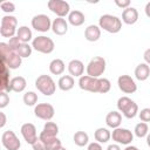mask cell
<instances>
[{
    "instance_id": "cell-48",
    "label": "cell",
    "mask_w": 150,
    "mask_h": 150,
    "mask_svg": "<svg viewBox=\"0 0 150 150\" xmlns=\"http://www.w3.org/2000/svg\"><path fill=\"white\" fill-rule=\"evenodd\" d=\"M124 150H139V149H137L136 146H132V145H128Z\"/></svg>"
},
{
    "instance_id": "cell-16",
    "label": "cell",
    "mask_w": 150,
    "mask_h": 150,
    "mask_svg": "<svg viewBox=\"0 0 150 150\" xmlns=\"http://www.w3.org/2000/svg\"><path fill=\"white\" fill-rule=\"evenodd\" d=\"M122 20L127 25H134L138 20V12L135 7H127L122 12Z\"/></svg>"
},
{
    "instance_id": "cell-47",
    "label": "cell",
    "mask_w": 150,
    "mask_h": 150,
    "mask_svg": "<svg viewBox=\"0 0 150 150\" xmlns=\"http://www.w3.org/2000/svg\"><path fill=\"white\" fill-rule=\"evenodd\" d=\"M149 54H150V49H146V52H145V55H144V59H145V61H146V64L150 62V57H149Z\"/></svg>"
},
{
    "instance_id": "cell-7",
    "label": "cell",
    "mask_w": 150,
    "mask_h": 150,
    "mask_svg": "<svg viewBox=\"0 0 150 150\" xmlns=\"http://www.w3.org/2000/svg\"><path fill=\"white\" fill-rule=\"evenodd\" d=\"M48 8L55 13L59 18H63L67 14H69V4L63 1V0H49L48 1Z\"/></svg>"
},
{
    "instance_id": "cell-32",
    "label": "cell",
    "mask_w": 150,
    "mask_h": 150,
    "mask_svg": "<svg viewBox=\"0 0 150 150\" xmlns=\"http://www.w3.org/2000/svg\"><path fill=\"white\" fill-rule=\"evenodd\" d=\"M148 130H149L148 124L144 123V122H141V123L136 124V127H135V135L137 137H139V138L141 137H144V136L148 135Z\"/></svg>"
},
{
    "instance_id": "cell-29",
    "label": "cell",
    "mask_w": 150,
    "mask_h": 150,
    "mask_svg": "<svg viewBox=\"0 0 150 150\" xmlns=\"http://www.w3.org/2000/svg\"><path fill=\"white\" fill-rule=\"evenodd\" d=\"M89 142V136L84 131H77L74 134V143L79 146H84Z\"/></svg>"
},
{
    "instance_id": "cell-21",
    "label": "cell",
    "mask_w": 150,
    "mask_h": 150,
    "mask_svg": "<svg viewBox=\"0 0 150 150\" xmlns=\"http://www.w3.org/2000/svg\"><path fill=\"white\" fill-rule=\"evenodd\" d=\"M121 122H122V116H121V114L118 111H110L105 116V123L110 128H114V129L118 128Z\"/></svg>"
},
{
    "instance_id": "cell-6",
    "label": "cell",
    "mask_w": 150,
    "mask_h": 150,
    "mask_svg": "<svg viewBox=\"0 0 150 150\" xmlns=\"http://www.w3.org/2000/svg\"><path fill=\"white\" fill-rule=\"evenodd\" d=\"M32 47L40 52V53H43V54H49L54 50V41L50 39V38H47V36H43V35H40V36H36L34 40H33V43H32Z\"/></svg>"
},
{
    "instance_id": "cell-38",
    "label": "cell",
    "mask_w": 150,
    "mask_h": 150,
    "mask_svg": "<svg viewBox=\"0 0 150 150\" xmlns=\"http://www.w3.org/2000/svg\"><path fill=\"white\" fill-rule=\"evenodd\" d=\"M9 103V96L6 91H0V109L6 108Z\"/></svg>"
},
{
    "instance_id": "cell-41",
    "label": "cell",
    "mask_w": 150,
    "mask_h": 150,
    "mask_svg": "<svg viewBox=\"0 0 150 150\" xmlns=\"http://www.w3.org/2000/svg\"><path fill=\"white\" fill-rule=\"evenodd\" d=\"M32 146H33V149H34V150H47V149H46V146H45V144H43L39 138H38V139L32 144Z\"/></svg>"
},
{
    "instance_id": "cell-17",
    "label": "cell",
    "mask_w": 150,
    "mask_h": 150,
    "mask_svg": "<svg viewBox=\"0 0 150 150\" xmlns=\"http://www.w3.org/2000/svg\"><path fill=\"white\" fill-rule=\"evenodd\" d=\"M27 86V82H26V79L22 77V76H15L13 77L9 83H8V88H9V91H15V93H20Z\"/></svg>"
},
{
    "instance_id": "cell-30",
    "label": "cell",
    "mask_w": 150,
    "mask_h": 150,
    "mask_svg": "<svg viewBox=\"0 0 150 150\" xmlns=\"http://www.w3.org/2000/svg\"><path fill=\"white\" fill-rule=\"evenodd\" d=\"M21 59L22 57H28L32 54V47L28 43H20V46L18 47L16 52H15Z\"/></svg>"
},
{
    "instance_id": "cell-45",
    "label": "cell",
    "mask_w": 150,
    "mask_h": 150,
    "mask_svg": "<svg viewBox=\"0 0 150 150\" xmlns=\"http://www.w3.org/2000/svg\"><path fill=\"white\" fill-rule=\"evenodd\" d=\"M7 69H6V66H5V62L2 60H0V74H4L6 73Z\"/></svg>"
},
{
    "instance_id": "cell-10",
    "label": "cell",
    "mask_w": 150,
    "mask_h": 150,
    "mask_svg": "<svg viewBox=\"0 0 150 150\" xmlns=\"http://www.w3.org/2000/svg\"><path fill=\"white\" fill-rule=\"evenodd\" d=\"M2 144L7 150H19L21 143L19 141V138L16 137V135L14 134V131L12 130H7L2 134L1 137Z\"/></svg>"
},
{
    "instance_id": "cell-20",
    "label": "cell",
    "mask_w": 150,
    "mask_h": 150,
    "mask_svg": "<svg viewBox=\"0 0 150 150\" xmlns=\"http://www.w3.org/2000/svg\"><path fill=\"white\" fill-rule=\"evenodd\" d=\"M100 36H101V29L96 25H90L84 30V38L90 42L97 41L100 39Z\"/></svg>"
},
{
    "instance_id": "cell-44",
    "label": "cell",
    "mask_w": 150,
    "mask_h": 150,
    "mask_svg": "<svg viewBox=\"0 0 150 150\" xmlns=\"http://www.w3.org/2000/svg\"><path fill=\"white\" fill-rule=\"evenodd\" d=\"M6 121H7L6 115H5L4 112H1V111H0V128H4V127H5Z\"/></svg>"
},
{
    "instance_id": "cell-51",
    "label": "cell",
    "mask_w": 150,
    "mask_h": 150,
    "mask_svg": "<svg viewBox=\"0 0 150 150\" xmlns=\"http://www.w3.org/2000/svg\"><path fill=\"white\" fill-rule=\"evenodd\" d=\"M1 4H2V2H1V1H0V5H1Z\"/></svg>"
},
{
    "instance_id": "cell-43",
    "label": "cell",
    "mask_w": 150,
    "mask_h": 150,
    "mask_svg": "<svg viewBox=\"0 0 150 150\" xmlns=\"http://www.w3.org/2000/svg\"><path fill=\"white\" fill-rule=\"evenodd\" d=\"M88 150H103V149H102V146H101L100 143L95 142V143H90L88 145Z\"/></svg>"
},
{
    "instance_id": "cell-18",
    "label": "cell",
    "mask_w": 150,
    "mask_h": 150,
    "mask_svg": "<svg viewBox=\"0 0 150 150\" xmlns=\"http://www.w3.org/2000/svg\"><path fill=\"white\" fill-rule=\"evenodd\" d=\"M52 28L56 35H63L68 30V23L63 18H56L52 23Z\"/></svg>"
},
{
    "instance_id": "cell-33",
    "label": "cell",
    "mask_w": 150,
    "mask_h": 150,
    "mask_svg": "<svg viewBox=\"0 0 150 150\" xmlns=\"http://www.w3.org/2000/svg\"><path fill=\"white\" fill-rule=\"evenodd\" d=\"M23 102L26 105H35V103L38 102V95L34 93V91H27L25 95H23Z\"/></svg>"
},
{
    "instance_id": "cell-46",
    "label": "cell",
    "mask_w": 150,
    "mask_h": 150,
    "mask_svg": "<svg viewBox=\"0 0 150 150\" xmlns=\"http://www.w3.org/2000/svg\"><path fill=\"white\" fill-rule=\"evenodd\" d=\"M107 150H121V148H120L117 144H110Z\"/></svg>"
},
{
    "instance_id": "cell-22",
    "label": "cell",
    "mask_w": 150,
    "mask_h": 150,
    "mask_svg": "<svg viewBox=\"0 0 150 150\" xmlns=\"http://www.w3.org/2000/svg\"><path fill=\"white\" fill-rule=\"evenodd\" d=\"M68 21L73 26H81L86 21V18H84V14L82 12H80V11H71L68 14Z\"/></svg>"
},
{
    "instance_id": "cell-19",
    "label": "cell",
    "mask_w": 150,
    "mask_h": 150,
    "mask_svg": "<svg viewBox=\"0 0 150 150\" xmlns=\"http://www.w3.org/2000/svg\"><path fill=\"white\" fill-rule=\"evenodd\" d=\"M84 70V66L80 60H71L68 63V71L70 74V76H81L83 74Z\"/></svg>"
},
{
    "instance_id": "cell-24",
    "label": "cell",
    "mask_w": 150,
    "mask_h": 150,
    "mask_svg": "<svg viewBox=\"0 0 150 150\" xmlns=\"http://www.w3.org/2000/svg\"><path fill=\"white\" fill-rule=\"evenodd\" d=\"M150 75V68L146 63H139L135 69V76L139 81H145Z\"/></svg>"
},
{
    "instance_id": "cell-1",
    "label": "cell",
    "mask_w": 150,
    "mask_h": 150,
    "mask_svg": "<svg viewBox=\"0 0 150 150\" xmlns=\"http://www.w3.org/2000/svg\"><path fill=\"white\" fill-rule=\"evenodd\" d=\"M98 23H100V27L107 30L108 33H118L122 28L121 20L117 16L110 15V14L102 15L98 20Z\"/></svg>"
},
{
    "instance_id": "cell-40",
    "label": "cell",
    "mask_w": 150,
    "mask_h": 150,
    "mask_svg": "<svg viewBox=\"0 0 150 150\" xmlns=\"http://www.w3.org/2000/svg\"><path fill=\"white\" fill-rule=\"evenodd\" d=\"M139 118H141V121H143L144 123L149 122V121H150V109H149V108L142 109L141 112H139Z\"/></svg>"
},
{
    "instance_id": "cell-8",
    "label": "cell",
    "mask_w": 150,
    "mask_h": 150,
    "mask_svg": "<svg viewBox=\"0 0 150 150\" xmlns=\"http://www.w3.org/2000/svg\"><path fill=\"white\" fill-rule=\"evenodd\" d=\"M54 107L49 103H39L38 105H35L34 108V114L36 117L45 120V121H49L53 118L54 116Z\"/></svg>"
},
{
    "instance_id": "cell-3",
    "label": "cell",
    "mask_w": 150,
    "mask_h": 150,
    "mask_svg": "<svg viewBox=\"0 0 150 150\" xmlns=\"http://www.w3.org/2000/svg\"><path fill=\"white\" fill-rule=\"evenodd\" d=\"M35 87L38 88V90L40 93H42L46 96L53 95L56 89L55 82L53 81V79L49 75H40L35 80Z\"/></svg>"
},
{
    "instance_id": "cell-5",
    "label": "cell",
    "mask_w": 150,
    "mask_h": 150,
    "mask_svg": "<svg viewBox=\"0 0 150 150\" xmlns=\"http://www.w3.org/2000/svg\"><path fill=\"white\" fill-rule=\"evenodd\" d=\"M16 25L18 20L16 18L12 15H6L1 19V26H0V35L4 38H13L16 32Z\"/></svg>"
},
{
    "instance_id": "cell-12",
    "label": "cell",
    "mask_w": 150,
    "mask_h": 150,
    "mask_svg": "<svg viewBox=\"0 0 150 150\" xmlns=\"http://www.w3.org/2000/svg\"><path fill=\"white\" fill-rule=\"evenodd\" d=\"M117 84H118V88L125 94H132L137 90V86L135 81L129 75H121L117 80Z\"/></svg>"
},
{
    "instance_id": "cell-13",
    "label": "cell",
    "mask_w": 150,
    "mask_h": 150,
    "mask_svg": "<svg viewBox=\"0 0 150 150\" xmlns=\"http://www.w3.org/2000/svg\"><path fill=\"white\" fill-rule=\"evenodd\" d=\"M79 86H80V88L82 90H87V91H91V93H97L98 81L95 77H90L88 75H83V76H80Z\"/></svg>"
},
{
    "instance_id": "cell-26",
    "label": "cell",
    "mask_w": 150,
    "mask_h": 150,
    "mask_svg": "<svg viewBox=\"0 0 150 150\" xmlns=\"http://www.w3.org/2000/svg\"><path fill=\"white\" fill-rule=\"evenodd\" d=\"M74 83H75L74 77H71L70 75H63V76H61L60 80H59V82H57L59 88L61 90H63V91L70 90L74 87Z\"/></svg>"
},
{
    "instance_id": "cell-49",
    "label": "cell",
    "mask_w": 150,
    "mask_h": 150,
    "mask_svg": "<svg viewBox=\"0 0 150 150\" xmlns=\"http://www.w3.org/2000/svg\"><path fill=\"white\" fill-rule=\"evenodd\" d=\"M149 9H150V2H148L146 7H145V12H146V15H148V16H150V14H149Z\"/></svg>"
},
{
    "instance_id": "cell-39",
    "label": "cell",
    "mask_w": 150,
    "mask_h": 150,
    "mask_svg": "<svg viewBox=\"0 0 150 150\" xmlns=\"http://www.w3.org/2000/svg\"><path fill=\"white\" fill-rule=\"evenodd\" d=\"M1 9L6 13H12V12L15 11V5L11 1H5V2L1 4Z\"/></svg>"
},
{
    "instance_id": "cell-15",
    "label": "cell",
    "mask_w": 150,
    "mask_h": 150,
    "mask_svg": "<svg viewBox=\"0 0 150 150\" xmlns=\"http://www.w3.org/2000/svg\"><path fill=\"white\" fill-rule=\"evenodd\" d=\"M39 139L45 144L47 150H54L55 148L61 145V141L59 138H56V136H50V135H48L43 131H41V134L39 136Z\"/></svg>"
},
{
    "instance_id": "cell-37",
    "label": "cell",
    "mask_w": 150,
    "mask_h": 150,
    "mask_svg": "<svg viewBox=\"0 0 150 150\" xmlns=\"http://www.w3.org/2000/svg\"><path fill=\"white\" fill-rule=\"evenodd\" d=\"M20 40L16 38V36H13V38H11L9 39V41H8V47H9V49H11V52H16V49H18V47L20 46Z\"/></svg>"
},
{
    "instance_id": "cell-36",
    "label": "cell",
    "mask_w": 150,
    "mask_h": 150,
    "mask_svg": "<svg viewBox=\"0 0 150 150\" xmlns=\"http://www.w3.org/2000/svg\"><path fill=\"white\" fill-rule=\"evenodd\" d=\"M8 71L4 73V74H0V91H2L4 89L6 91H9V88H8Z\"/></svg>"
},
{
    "instance_id": "cell-31",
    "label": "cell",
    "mask_w": 150,
    "mask_h": 150,
    "mask_svg": "<svg viewBox=\"0 0 150 150\" xmlns=\"http://www.w3.org/2000/svg\"><path fill=\"white\" fill-rule=\"evenodd\" d=\"M98 81V89H97V93H101V94H105L110 90V81L108 79H97Z\"/></svg>"
},
{
    "instance_id": "cell-11",
    "label": "cell",
    "mask_w": 150,
    "mask_h": 150,
    "mask_svg": "<svg viewBox=\"0 0 150 150\" xmlns=\"http://www.w3.org/2000/svg\"><path fill=\"white\" fill-rule=\"evenodd\" d=\"M52 26L50 19L46 14H38L32 19V27L38 32H47Z\"/></svg>"
},
{
    "instance_id": "cell-2",
    "label": "cell",
    "mask_w": 150,
    "mask_h": 150,
    "mask_svg": "<svg viewBox=\"0 0 150 150\" xmlns=\"http://www.w3.org/2000/svg\"><path fill=\"white\" fill-rule=\"evenodd\" d=\"M117 108L127 118H134L138 111V105L127 96H122L118 98Z\"/></svg>"
},
{
    "instance_id": "cell-9",
    "label": "cell",
    "mask_w": 150,
    "mask_h": 150,
    "mask_svg": "<svg viewBox=\"0 0 150 150\" xmlns=\"http://www.w3.org/2000/svg\"><path fill=\"white\" fill-rule=\"evenodd\" d=\"M112 139L120 144H129L134 139V135L130 130L124 129V128H116L112 131V135H110Z\"/></svg>"
},
{
    "instance_id": "cell-4",
    "label": "cell",
    "mask_w": 150,
    "mask_h": 150,
    "mask_svg": "<svg viewBox=\"0 0 150 150\" xmlns=\"http://www.w3.org/2000/svg\"><path fill=\"white\" fill-rule=\"evenodd\" d=\"M105 70V60L102 56H94L87 66V74L90 77L98 79Z\"/></svg>"
},
{
    "instance_id": "cell-35",
    "label": "cell",
    "mask_w": 150,
    "mask_h": 150,
    "mask_svg": "<svg viewBox=\"0 0 150 150\" xmlns=\"http://www.w3.org/2000/svg\"><path fill=\"white\" fill-rule=\"evenodd\" d=\"M9 54H11V49H9L8 45L5 42H0V60H2L5 62Z\"/></svg>"
},
{
    "instance_id": "cell-28",
    "label": "cell",
    "mask_w": 150,
    "mask_h": 150,
    "mask_svg": "<svg viewBox=\"0 0 150 150\" xmlns=\"http://www.w3.org/2000/svg\"><path fill=\"white\" fill-rule=\"evenodd\" d=\"M94 137L97 141V143H105L110 139V131L105 128H98L95 131Z\"/></svg>"
},
{
    "instance_id": "cell-25",
    "label": "cell",
    "mask_w": 150,
    "mask_h": 150,
    "mask_svg": "<svg viewBox=\"0 0 150 150\" xmlns=\"http://www.w3.org/2000/svg\"><path fill=\"white\" fill-rule=\"evenodd\" d=\"M16 38L21 43H28L32 40V30L27 26H21L16 30Z\"/></svg>"
},
{
    "instance_id": "cell-23",
    "label": "cell",
    "mask_w": 150,
    "mask_h": 150,
    "mask_svg": "<svg viewBox=\"0 0 150 150\" xmlns=\"http://www.w3.org/2000/svg\"><path fill=\"white\" fill-rule=\"evenodd\" d=\"M6 66L9 68V69H16L21 66L22 63V59L15 53V52H11V54L7 56L6 61H5Z\"/></svg>"
},
{
    "instance_id": "cell-27",
    "label": "cell",
    "mask_w": 150,
    "mask_h": 150,
    "mask_svg": "<svg viewBox=\"0 0 150 150\" xmlns=\"http://www.w3.org/2000/svg\"><path fill=\"white\" fill-rule=\"evenodd\" d=\"M49 70L54 75H60L64 71V62L61 59H54L49 63Z\"/></svg>"
},
{
    "instance_id": "cell-14",
    "label": "cell",
    "mask_w": 150,
    "mask_h": 150,
    "mask_svg": "<svg viewBox=\"0 0 150 150\" xmlns=\"http://www.w3.org/2000/svg\"><path fill=\"white\" fill-rule=\"evenodd\" d=\"M21 134H22L25 141L28 144H30V145L38 139L36 128L32 123H25V124H22V127H21Z\"/></svg>"
},
{
    "instance_id": "cell-50",
    "label": "cell",
    "mask_w": 150,
    "mask_h": 150,
    "mask_svg": "<svg viewBox=\"0 0 150 150\" xmlns=\"http://www.w3.org/2000/svg\"><path fill=\"white\" fill-rule=\"evenodd\" d=\"M54 150H66V149H64V148H63L62 145H60V146H57V148H55Z\"/></svg>"
},
{
    "instance_id": "cell-42",
    "label": "cell",
    "mask_w": 150,
    "mask_h": 150,
    "mask_svg": "<svg viewBox=\"0 0 150 150\" xmlns=\"http://www.w3.org/2000/svg\"><path fill=\"white\" fill-rule=\"evenodd\" d=\"M115 4L118 6V7H121V8H127V7H129V5H130V1L129 0H115Z\"/></svg>"
},
{
    "instance_id": "cell-34",
    "label": "cell",
    "mask_w": 150,
    "mask_h": 150,
    "mask_svg": "<svg viewBox=\"0 0 150 150\" xmlns=\"http://www.w3.org/2000/svg\"><path fill=\"white\" fill-rule=\"evenodd\" d=\"M42 131L46 132V134H48V135H50V136H56L57 132H59V127L54 122H47L45 124Z\"/></svg>"
}]
</instances>
